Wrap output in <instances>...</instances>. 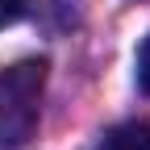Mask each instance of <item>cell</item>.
<instances>
[{
  "mask_svg": "<svg viewBox=\"0 0 150 150\" xmlns=\"http://www.w3.org/2000/svg\"><path fill=\"white\" fill-rule=\"evenodd\" d=\"M100 150H150V121H125L100 138Z\"/></svg>",
  "mask_w": 150,
  "mask_h": 150,
  "instance_id": "7a4b0ae2",
  "label": "cell"
},
{
  "mask_svg": "<svg viewBox=\"0 0 150 150\" xmlns=\"http://www.w3.org/2000/svg\"><path fill=\"white\" fill-rule=\"evenodd\" d=\"M138 83H142V92L150 96V38H146L142 50H138Z\"/></svg>",
  "mask_w": 150,
  "mask_h": 150,
  "instance_id": "277c9868",
  "label": "cell"
},
{
  "mask_svg": "<svg viewBox=\"0 0 150 150\" xmlns=\"http://www.w3.org/2000/svg\"><path fill=\"white\" fill-rule=\"evenodd\" d=\"M46 92V59H25L0 71V150H17L33 138Z\"/></svg>",
  "mask_w": 150,
  "mask_h": 150,
  "instance_id": "6da1fadb",
  "label": "cell"
},
{
  "mask_svg": "<svg viewBox=\"0 0 150 150\" xmlns=\"http://www.w3.org/2000/svg\"><path fill=\"white\" fill-rule=\"evenodd\" d=\"M25 13H29V0H0V29L17 25Z\"/></svg>",
  "mask_w": 150,
  "mask_h": 150,
  "instance_id": "3957f363",
  "label": "cell"
}]
</instances>
